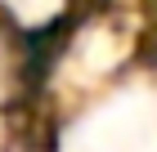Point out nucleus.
<instances>
[{"mask_svg": "<svg viewBox=\"0 0 157 152\" xmlns=\"http://www.w3.org/2000/svg\"><path fill=\"white\" fill-rule=\"evenodd\" d=\"M139 63L144 67H157V27L144 32V40H139Z\"/></svg>", "mask_w": 157, "mask_h": 152, "instance_id": "1", "label": "nucleus"}]
</instances>
